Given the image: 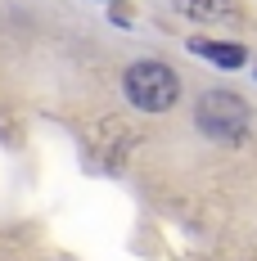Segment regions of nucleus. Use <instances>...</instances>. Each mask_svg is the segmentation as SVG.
Returning a JSON list of instances; mask_svg holds the SVG:
<instances>
[{"label":"nucleus","mask_w":257,"mask_h":261,"mask_svg":"<svg viewBox=\"0 0 257 261\" xmlns=\"http://www.w3.org/2000/svg\"><path fill=\"white\" fill-rule=\"evenodd\" d=\"M185 45H190V54H199V59H207V63L226 68V72H235V68L248 63L244 45H235V41H207V36H194V41H185Z\"/></svg>","instance_id":"7ed1b4c3"},{"label":"nucleus","mask_w":257,"mask_h":261,"mask_svg":"<svg viewBox=\"0 0 257 261\" xmlns=\"http://www.w3.org/2000/svg\"><path fill=\"white\" fill-rule=\"evenodd\" d=\"M122 90H127L131 108H140V113H167L180 95V81L162 59H140V63H131L122 72Z\"/></svg>","instance_id":"f257e3e1"},{"label":"nucleus","mask_w":257,"mask_h":261,"mask_svg":"<svg viewBox=\"0 0 257 261\" xmlns=\"http://www.w3.org/2000/svg\"><path fill=\"white\" fill-rule=\"evenodd\" d=\"M194 122H199V130H203L207 140H217V144H239V140L248 135L253 108L244 104L235 90H207V95H199V104H194Z\"/></svg>","instance_id":"f03ea898"},{"label":"nucleus","mask_w":257,"mask_h":261,"mask_svg":"<svg viewBox=\"0 0 257 261\" xmlns=\"http://www.w3.org/2000/svg\"><path fill=\"white\" fill-rule=\"evenodd\" d=\"M185 18H194V23H217V18H239V9H235V0H172Z\"/></svg>","instance_id":"20e7f679"}]
</instances>
